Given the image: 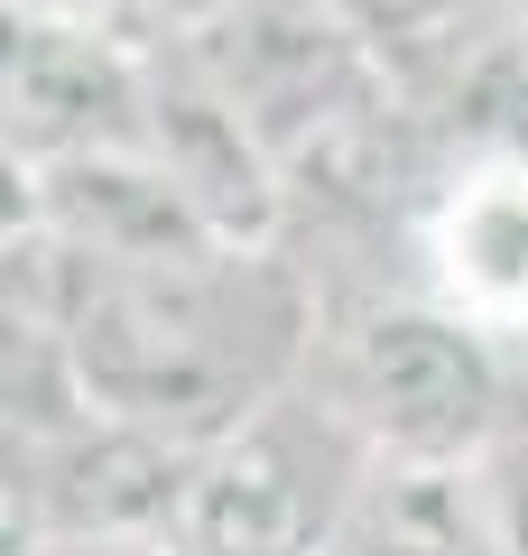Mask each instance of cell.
<instances>
[{"instance_id": "1", "label": "cell", "mask_w": 528, "mask_h": 556, "mask_svg": "<svg viewBox=\"0 0 528 556\" xmlns=\"http://www.w3.org/2000/svg\"><path fill=\"white\" fill-rule=\"evenodd\" d=\"M10 306H38L102 417L167 445H214L288 399L315 362L325 298L288 251H204L167 269H102L10 223Z\"/></svg>"}, {"instance_id": "2", "label": "cell", "mask_w": 528, "mask_h": 556, "mask_svg": "<svg viewBox=\"0 0 528 556\" xmlns=\"http://www.w3.org/2000/svg\"><path fill=\"white\" fill-rule=\"evenodd\" d=\"M306 390L352 427V445L380 473H417V482L473 473L501 445V427L528 408L510 343L454 316L445 298H427L417 278L325 306Z\"/></svg>"}, {"instance_id": "3", "label": "cell", "mask_w": 528, "mask_h": 556, "mask_svg": "<svg viewBox=\"0 0 528 556\" xmlns=\"http://www.w3.org/2000/svg\"><path fill=\"white\" fill-rule=\"evenodd\" d=\"M372 482L380 464L297 380L251 427H232L196 455L186 510H176V556H334L372 501Z\"/></svg>"}, {"instance_id": "4", "label": "cell", "mask_w": 528, "mask_h": 556, "mask_svg": "<svg viewBox=\"0 0 528 556\" xmlns=\"http://www.w3.org/2000/svg\"><path fill=\"white\" fill-rule=\"evenodd\" d=\"M176 56L269 139L278 167L399 84L390 47L362 28L352 0H223L176 38Z\"/></svg>"}, {"instance_id": "5", "label": "cell", "mask_w": 528, "mask_h": 556, "mask_svg": "<svg viewBox=\"0 0 528 556\" xmlns=\"http://www.w3.org/2000/svg\"><path fill=\"white\" fill-rule=\"evenodd\" d=\"M196 445H167L130 417H84L56 445L10 455V547L28 556H149L176 547Z\"/></svg>"}, {"instance_id": "6", "label": "cell", "mask_w": 528, "mask_h": 556, "mask_svg": "<svg viewBox=\"0 0 528 556\" xmlns=\"http://www.w3.org/2000/svg\"><path fill=\"white\" fill-rule=\"evenodd\" d=\"M149 93L158 47L121 38L112 20L56 10V0H10V75H0L10 177H47L102 149H149Z\"/></svg>"}, {"instance_id": "7", "label": "cell", "mask_w": 528, "mask_h": 556, "mask_svg": "<svg viewBox=\"0 0 528 556\" xmlns=\"http://www.w3.org/2000/svg\"><path fill=\"white\" fill-rule=\"evenodd\" d=\"M149 149L186 204L214 223L223 251H288V223H297V195H288V167L278 149L196 75V65L158 47V93H149Z\"/></svg>"}, {"instance_id": "8", "label": "cell", "mask_w": 528, "mask_h": 556, "mask_svg": "<svg viewBox=\"0 0 528 556\" xmlns=\"http://www.w3.org/2000/svg\"><path fill=\"white\" fill-rule=\"evenodd\" d=\"M20 186L28 232H47L56 251L102 260V269H167V260H204L223 251L214 223L186 204V186L158 167V149H102V159L47 167V177H10Z\"/></svg>"}, {"instance_id": "9", "label": "cell", "mask_w": 528, "mask_h": 556, "mask_svg": "<svg viewBox=\"0 0 528 556\" xmlns=\"http://www.w3.org/2000/svg\"><path fill=\"white\" fill-rule=\"evenodd\" d=\"M399 93L436 130L454 167H519L528 159V10L519 0H482L427 47H408Z\"/></svg>"}, {"instance_id": "10", "label": "cell", "mask_w": 528, "mask_h": 556, "mask_svg": "<svg viewBox=\"0 0 528 556\" xmlns=\"http://www.w3.org/2000/svg\"><path fill=\"white\" fill-rule=\"evenodd\" d=\"M417 288L473 316L482 334L528 343V159L454 167L417 232Z\"/></svg>"}, {"instance_id": "11", "label": "cell", "mask_w": 528, "mask_h": 556, "mask_svg": "<svg viewBox=\"0 0 528 556\" xmlns=\"http://www.w3.org/2000/svg\"><path fill=\"white\" fill-rule=\"evenodd\" d=\"M334 556H501V547H491L482 519H473L464 473H454V482L380 473L372 501H362V519L343 529V547H334Z\"/></svg>"}, {"instance_id": "12", "label": "cell", "mask_w": 528, "mask_h": 556, "mask_svg": "<svg viewBox=\"0 0 528 556\" xmlns=\"http://www.w3.org/2000/svg\"><path fill=\"white\" fill-rule=\"evenodd\" d=\"M464 501H473V519H482V538L501 556H528V408L510 417L501 445L464 473Z\"/></svg>"}, {"instance_id": "13", "label": "cell", "mask_w": 528, "mask_h": 556, "mask_svg": "<svg viewBox=\"0 0 528 556\" xmlns=\"http://www.w3.org/2000/svg\"><path fill=\"white\" fill-rule=\"evenodd\" d=\"M10 556H28V547H10ZM149 556H176V547H149Z\"/></svg>"}, {"instance_id": "14", "label": "cell", "mask_w": 528, "mask_h": 556, "mask_svg": "<svg viewBox=\"0 0 528 556\" xmlns=\"http://www.w3.org/2000/svg\"><path fill=\"white\" fill-rule=\"evenodd\" d=\"M519 10H528V0H519Z\"/></svg>"}]
</instances>
